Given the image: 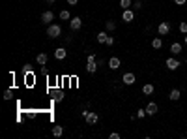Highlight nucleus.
Listing matches in <instances>:
<instances>
[{
	"instance_id": "nucleus-1",
	"label": "nucleus",
	"mask_w": 187,
	"mask_h": 139,
	"mask_svg": "<svg viewBox=\"0 0 187 139\" xmlns=\"http://www.w3.org/2000/svg\"><path fill=\"white\" fill-rule=\"evenodd\" d=\"M62 34V27L60 25H49L47 27V36L49 38H60Z\"/></svg>"
},
{
	"instance_id": "nucleus-2",
	"label": "nucleus",
	"mask_w": 187,
	"mask_h": 139,
	"mask_svg": "<svg viewBox=\"0 0 187 139\" xmlns=\"http://www.w3.org/2000/svg\"><path fill=\"white\" fill-rule=\"evenodd\" d=\"M82 117L86 119V124H96L99 120L97 113H94V111H82Z\"/></svg>"
},
{
	"instance_id": "nucleus-3",
	"label": "nucleus",
	"mask_w": 187,
	"mask_h": 139,
	"mask_svg": "<svg viewBox=\"0 0 187 139\" xmlns=\"http://www.w3.org/2000/svg\"><path fill=\"white\" fill-rule=\"evenodd\" d=\"M157 32H159L161 36H167V34L170 32V25H169L167 21H161V25L157 27Z\"/></svg>"
},
{
	"instance_id": "nucleus-4",
	"label": "nucleus",
	"mask_w": 187,
	"mask_h": 139,
	"mask_svg": "<svg viewBox=\"0 0 187 139\" xmlns=\"http://www.w3.org/2000/svg\"><path fill=\"white\" fill-rule=\"evenodd\" d=\"M53 19H54V13L53 11H43L41 13V23H43V25H51Z\"/></svg>"
},
{
	"instance_id": "nucleus-5",
	"label": "nucleus",
	"mask_w": 187,
	"mask_h": 139,
	"mask_svg": "<svg viewBox=\"0 0 187 139\" xmlns=\"http://www.w3.org/2000/svg\"><path fill=\"white\" fill-rule=\"evenodd\" d=\"M69 25H71V30H81V27H82V19H81V17H73L71 21H69Z\"/></svg>"
},
{
	"instance_id": "nucleus-6",
	"label": "nucleus",
	"mask_w": 187,
	"mask_h": 139,
	"mask_svg": "<svg viewBox=\"0 0 187 139\" xmlns=\"http://www.w3.org/2000/svg\"><path fill=\"white\" fill-rule=\"evenodd\" d=\"M167 68L170 70V72H176V70L180 68V60H176V58H167Z\"/></svg>"
},
{
	"instance_id": "nucleus-7",
	"label": "nucleus",
	"mask_w": 187,
	"mask_h": 139,
	"mask_svg": "<svg viewBox=\"0 0 187 139\" xmlns=\"http://www.w3.org/2000/svg\"><path fill=\"white\" fill-rule=\"evenodd\" d=\"M159 111V107H157V103L155 102H150L148 105H146V113H148V117H153V115Z\"/></svg>"
},
{
	"instance_id": "nucleus-8",
	"label": "nucleus",
	"mask_w": 187,
	"mask_h": 139,
	"mask_svg": "<svg viewBox=\"0 0 187 139\" xmlns=\"http://www.w3.org/2000/svg\"><path fill=\"white\" fill-rule=\"evenodd\" d=\"M122 19L125 21V23H131L133 19H135V11L129 8V10H124V13H122Z\"/></svg>"
},
{
	"instance_id": "nucleus-9",
	"label": "nucleus",
	"mask_w": 187,
	"mask_h": 139,
	"mask_svg": "<svg viewBox=\"0 0 187 139\" xmlns=\"http://www.w3.org/2000/svg\"><path fill=\"white\" fill-rule=\"evenodd\" d=\"M122 81H124V85H135V81H137V77H135V74H124V77H122Z\"/></svg>"
},
{
	"instance_id": "nucleus-10",
	"label": "nucleus",
	"mask_w": 187,
	"mask_h": 139,
	"mask_svg": "<svg viewBox=\"0 0 187 139\" xmlns=\"http://www.w3.org/2000/svg\"><path fill=\"white\" fill-rule=\"evenodd\" d=\"M120 66H122V62H120L118 57H112V58L109 60V68H110V70H118Z\"/></svg>"
},
{
	"instance_id": "nucleus-11",
	"label": "nucleus",
	"mask_w": 187,
	"mask_h": 139,
	"mask_svg": "<svg viewBox=\"0 0 187 139\" xmlns=\"http://www.w3.org/2000/svg\"><path fill=\"white\" fill-rule=\"evenodd\" d=\"M66 57H67V51H66L64 47H58V49L54 51V58H56V60H64Z\"/></svg>"
},
{
	"instance_id": "nucleus-12",
	"label": "nucleus",
	"mask_w": 187,
	"mask_h": 139,
	"mask_svg": "<svg viewBox=\"0 0 187 139\" xmlns=\"http://www.w3.org/2000/svg\"><path fill=\"white\" fill-rule=\"evenodd\" d=\"M47 60H49V57H47V53H39V55L36 57V62H38L39 66H45V64H47Z\"/></svg>"
},
{
	"instance_id": "nucleus-13",
	"label": "nucleus",
	"mask_w": 187,
	"mask_h": 139,
	"mask_svg": "<svg viewBox=\"0 0 187 139\" xmlns=\"http://www.w3.org/2000/svg\"><path fill=\"white\" fill-rule=\"evenodd\" d=\"M170 53H172V55H180V53H181V43H178V41L172 43V45H170Z\"/></svg>"
},
{
	"instance_id": "nucleus-14",
	"label": "nucleus",
	"mask_w": 187,
	"mask_h": 139,
	"mask_svg": "<svg viewBox=\"0 0 187 139\" xmlns=\"http://www.w3.org/2000/svg\"><path fill=\"white\" fill-rule=\"evenodd\" d=\"M180 96H181V92H180L178 88H172V90H170V94H169V98H170L172 102H176V100H180Z\"/></svg>"
},
{
	"instance_id": "nucleus-15",
	"label": "nucleus",
	"mask_w": 187,
	"mask_h": 139,
	"mask_svg": "<svg viewBox=\"0 0 187 139\" xmlns=\"http://www.w3.org/2000/svg\"><path fill=\"white\" fill-rule=\"evenodd\" d=\"M97 70V62H86V72L88 74H96Z\"/></svg>"
},
{
	"instance_id": "nucleus-16",
	"label": "nucleus",
	"mask_w": 187,
	"mask_h": 139,
	"mask_svg": "<svg viewBox=\"0 0 187 139\" xmlns=\"http://www.w3.org/2000/svg\"><path fill=\"white\" fill-rule=\"evenodd\" d=\"M153 90H155V88H153V85H152V83H146V85L142 86V92H144V94H146V96H150V94H153Z\"/></svg>"
},
{
	"instance_id": "nucleus-17",
	"label": "nucleus",
	"mask_w": 187,
	"mask_h": 139,
	"mask_svg": "<svg viewBox=\"0 0 187 139\" xmlns=\"http://www.w3.org/2000/svg\"><path fill=\"white\" fill-rule=\"evenodd\" d=\"M152 47H153V49H161V47H163V40H161V38H153V40H152Z\"/></svg>"
},
{
	"instance_id": "nucleus-18",
	"label": "nucleus",
	"mask_w": 187,
	"mask_h": 139,
	"mask_svg": "<svg viewBox=\"0 0 187 139\" xmlns=\"http://www.w3.org/2000/svg\"><path fill=\"white\" fill-rule=\"evenodd\" d=\"M53 135L54 137H62L64 135V128L62 126H53Z\"/></svg>"
},
{
	"instance_id": "nucleus-19",
	"label": "nucleus",
	"mask_w": 187,
	"mask_h": 139,
	"mask_svg": "<svg viewBox=\"0 0 187 139\" xmlns=\"http://www.w3.org/2000/svg\"><path fill=\"white\" fill-rule=\"evenodd\" d=\"M105 28H107L109 32H114V30H116V23H114V21H107V23H105Z\"/></svg>"
},
{
	"instance_id": "nucleus-20",
	"label": "nucleus",
	"mask_w": 187,
	"mask_h": 139,
	"mask_svg": "<svg viewBox=\"0 0 187 139\" xmlns=\"http://www.w3.org/2000/svg\"><path fill=\"white\" fill-rule=\"evenodd\" d=\"M107 40H109V34L107 32H99L97 34V41L99 43H107Z\"/></svg>"
},
{
	"instance_id": "nucleus-21",
	"label": "nucleus",
	"mask_w": 187,
	"mask_h": 139,
	"mask_svg": "<svg viewBox=\"0 0 187 139\" xmlns=\"http://www.w3.org/2000/svg\"><path fill=\"white\" fill-rule=\"evenodd\" d=\"M60 19H62V21H69V19H71V15H69L67 10H62V11H60Z\"/></svg>"
},
{
	"instance_id": "nucleus-22",
	"label": "nucleus",
	"mask_w": 187,
	"mask_h": 139,
	"mask_svg": "<svg viewBox=\"0 0 187 139\" xmlns=\"http://www.w3.org/2000/svg\"><path fill=\"white\" fill-rule=\"evenodd\" d=\"M120 6H122V10H129L133 4H131V0H120Z\"/></svg>"
},
{
	"instance_id": "nucleus-23",
	"label": "nucleus",
	"mask_w": 187,
	"mask_h": 139,
	"mask_svg": "<svg viewBox=\"0 0 187 139\" xmlns=\"http://www.w3.org/2000/svg\"><path fill=\"white\" fill-rule=\"evenodd\" d=\"M146 115H148V113H146V109H138V111H137V115H135V117H137V119H144Z\"/></svg>"
},
{
	"instance_id": "nucleus-24",
	"label": "nucleus",
	"mask_w": 187,
	"mask_h": 139,
	"mask_svg": "<svg viewBox=\"0 0 187 139\" xmlns=\"http://www.w3.org/2000/svg\"><path fill=\"white\" fill-rule=\"evenodd\" d=\"M180 32L181 34H187V23H180Z\"/></svg>"
},
{
	"instance_id": "nucleus-25",
	"label": "nucleus",
	"mask_w": 187,
	"mask_h": 139,
	"mask_svg": "<svg viewBox=\"0 0 187 139\" xmlns=\"http://www.w3.org/2000/svg\"><path fill=\"white\" fill-rule=\"evenodd\" d=\"M140 8H142V2H140V0L133 2V10H140Z\"/></svg>"
},
{
	"instance_id": "nucleus-26",
	"label": "nucleus",
	"mask_w": 187,
	"mask_h": 139,
	"mask_svg": "<svg viewBox=\"0 0 187 139\" xmlns=\"http://www.w3.org/2000/svg\"><path fill=\"white\" fill-rule=\"evenodd\" d=\"M105 45H109V47H110V45H114V38L112 36H109V40H107V43Z\"/></svg>"
},
{
	"instance_id": "nucleus-27",
	"label": "nucleus",
	"mask_w": 187,
	"mask_h": 139,
	"mask_svg": "<svg viewBox=\"0 0 187 139\" xmlns=\"http://www.w3.org/2000/svg\"><path fill=\"white\" fill-rule=\"evenodd\" d=\"M86 62H96V55H88V58H86Z\"/></svg>"
},
{
	"instance_id": "nucleus-28",
	"label": "nucleus",
	"mask_w": 187,
	"mask_h": 139,
	"mask_svg": "<svg viewBox=\"0 0 187 139\" xmlns=\"http://www.w3.org/2000/svg\"><path fill=\"white\" fill-rule=\"evenodd\" d=\"M110 139H120V133H116V132H112V133H110Z\"/></svg>"
},
{
	"instance_id": "nucleus-29",
	"label": "nucleus",
	"mask_w": 187,
	"mask_h": 139,
	"mask_svg": "<svg viewBox=\"0 0 187 139\" xmlns=\"http://www.w3.org/2000/svg\"><path fill=\"white\" fill-rule=\"evenodd\" d=\"M62 98H64V96H62V92H58V94L54 96V100H56V102H62Z\"/></svg>"
},
{
	"instance_id": "nucleus-30",
	"label": "nucleus",
	"mask_w": 187,
	"mask_h": 139,
	"mask_svg": "<svg viewBox=\"0 0 187 139\" xmlns=\"http://www.w3.org/2000/svg\"><path fill=\"white\" fill-rule=\"evenodd\" d=\"M4 98H6V100H10V98H11V90H6V94H4Z\"/></svg>"
},
{
	"instance_id": "nucleus-31",
	"label": "nucleus",
	"mask_w": 187,
	"mask_h": 139,
	"mask_svg": "<svg viewBox=\"0 0 187 139\" xmlns=\"http://www.w3.org/2000/svg\"><path fill=\"white\" fill-rule=\"evenodd\" d=\"M77 2H79V0H67V4H69V6H75Z\"/></svg>"
},
{
	"instance_id": "nucleus-32",
	"label": "nucleus",
	"mask_w": 187,
	"mask_h": 139,
	"mask_svg": "<svg viewBox=\"0 0 187 139\" xmlns=\"http://www.w3.org/2000/svg\"><path fill=\"white\" fill-rule=\"evenodd\" d=\"M174 2H176V4H180V6H181V4H185V2H187V0H174Z\"/></svg>"
},
{
	"instance_id": "nucleus-33",
	"label": "nucleus",
	"mask_w": 187,
	"mask_h": 139,
	"mask_svg": "<svg viewBox=\"0 0 187 139\" xmlns=\"http://www.w3.org/2000/svg\"><path fill=\"white\" fill-rule=\"evenodd\" d=\"M45 2H47V4H54V2H56V0H45Z\"/></svg>"
},
{
	"instance_id": "nucleus-34",
	"label": "nucleus",
	"mask_w": 187,
	"mask_h": 139,
	"mask_svg": "<svg viewBox=\"0 0 187 139\" xmlns=\"http://www.w3.org/2000/svg\"><path fill=\"white\" fill-rule=\"evenodd\" d=\"M183 41H185V45H187V34H185V38H183Z\"/></svg>"
}]
</instances>
